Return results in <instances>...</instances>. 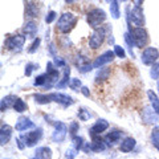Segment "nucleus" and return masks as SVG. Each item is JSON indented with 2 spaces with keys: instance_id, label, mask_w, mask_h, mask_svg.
I'll list each match as a JSON object with an SVG mask.
<instances>
[{
  "instance_id": "obj_48",
  "label": "nucleus",
  "mask_w": 159,
  "mask_h": 159,
  "mask_svg": "<svg viewBox=\"0 0 159 159\" xmlns=\"http://www.w3.org/2000/svg\"><path fill=\"white\" fill-rule=\"evenodd\" d=\"M158 84H159V82H158Z\"/></svg>"
},
{
  "instance_id": "obj_25",
  "label": "nucleus",
  "mask_w": 159,
  "mask_h": 159,
  "mask_svg": "<svg viewBox=\"0 0 159 159\" xmlns=\"http://www.w3.org/2000/svg\"><path fill=\"white\" fill-rule=\"evenodd\" d=\"M69 77H70V68H65V69H64L62 80L57 82V88L58 89H64V88L69 86V84H70V82H69Z\"/></svg>"
},
{
  "instance_id": "obj_35",
  "label": "nucleus",
  "mask_w": 159,
  "mask_h": 159,
  "mask_svg": "<svg viewBox=\"0 0 159 159\" xmlns=\"http://www.w3.org/2000/svg\"><path fill=\"white\" fill-rule=\"evenodd\" d=\"M36 69H39V64H33V62H28L27 66H25V76H31L33 70H36Z\"/></svg>"
},
{
  "instance_id": "obj_5",
  "label": "nucleus",
  "mask_w": 159,
  "mask_h": 159,
  "mask_svg": "<svg viewBox=\"0 0 159 159\" xmlns=\"http://www.w3.org/2000/svg\"><path fill=\"white\" fill-rule=\"evenodd\" d=\"M106 27H99L97 29H94V32L90 34V37H89V47L92 49H98L103 44L105 36H106V29H107Z\"/></svg>"
},
{
  "instance_id": "obj_24",
  "label": "nucleus",
  "mask_w": 159,
  "mask_h": 159,
  "mask_svg": "<svg viewBox=\"0 0 159 159\" xmlns=\"http://www.w3.org/2000/svg\"><path fill=\"white\" fill-rule=\"evenodd\" d=\"M34 154H36V158H39V159H51L52 158V150L47 146L39 147Z\"/></svg>"
},
{
  "instance_id": "obj_16",
  "label": "nucleus",
  "mask_w": 159,
  "mask_h": 159,
  "mask_svg": "<svg viewBox=\"0 0 159 159\" xmlns=\"http://www.w3.org/2000/svg\"><path fill=\"white\" fill-rule=\"evenodd\" d=\"M23 32H24V36L27 39H33L37 33V23L33 21V20H29V21L25 23V25L23 28Z\"/></svg>"
},
{
  "instance_id": "obj_17",
  "label": "nucleus",
  "mask_w": 159,
  "mask_h": 159,
  "mask_svg": "<svg viewBox=\"0 0 159 159\" xmlns=\"http://www.w3.org/2000/svg\"><path fill=\"white\" fill-rule=\"evenodd\" d=\"M34 126V123L27 117H20L16 121V125H15V129L17 131H25L28 129H32Z\"/></svg>"
},
{
  "instance_id": "obj_22",
  "label": "nucleus",
  "mask_w": 159,
  "mask_h": 159,
  "mask_svg": "<svg viewBox=\"0 0 159 159\" xmlns=\"http://www.w3.org/2000/svg\"><path fill=\"white\" fill-rule=\"evenodd\" d=\"M16 99H17V98L15 97V96H12V94H9V96L4 97V98L2 99V105H0V110H2V111H6L7 109L13 107L15 102H16Z\"/></svg>"
},
{
  "instance_id": "obj_33",
  "label": "nucleus",
  "mask_w": 159,
  "mask_h": 159,
  "mask_svg": "<svg viewBox=\"0 0 159 159\" xmlns=\"http://www.w3.org/2000/svg\"><path fill=\"white\" fill-rule=\"evenodd\" d=\"M69 88H70L72 90L78 92L80 89L82 88V86H81V80H78V78H72L70 84H69Z\"/></svg>"
},
{
  "instance_id": "obj_37",
  "label": "nucleus",
  "mask_w": 159,
  "mask_h": 159,
  "mask_svg": "<svg viewBox=\"0 0 159 159\" xmlns=\"http://www.w3.org/2000/svg\"><path fill=\"white\" fill-rule=\"evenodd\" d=\"M40 43H41V40H40V37H36L33 40V43L31 44V47H29V49H28V52L29 53H34L39 49V47H40Z\"/></svg>"
},
{
  "instance_id": "obj_32",
  "label": "nucleus",
  "mask_w": 159,
  "mask_h": 159,
  "mask_svg": "<svg viewBox=\"0 0 159 159\" xmlns=\"http://www.w3.org/2000/svg\"><path fill=\"white\" fill-rule=\"evenodd\" d=\"M13 110H15V111H17V113L25 111V110H27V103L24 102L21 98H17V99H16V102H15V105H13Z\"/></svg>"
},
{
  "instance_id": "obj_6",
  "label": "nucleus",
  "mask_w": 159,
  "mask_h": 159,
  "mask_svg": "<svg viewBox=\"0 0 159 159\" xmlns=\"http://www.w3.org/2000/svg\"><path fill=\"white\" fill-rule=\"evenodd\" d=\"M159 58V51L157 48L154 47H148V48H145L143 52L141 54V60L145 65H155L157 61Z\"/></svg>"
},
{
  "instance_id": "obj_3",
  "label": "nucleus",
  "mask_w": 159,
  "mask_h": 159,
  "mask_svg": "<svg viewBox=\"0 0 159 159\" xmlns=\"http://www.w3.org/2000/svg\"><path fill=\"white\" fill-rule=\"evenodd\" d=\"M129 33H130V36L137 48H145L148 44V41H150L148 33L145 28H138V27L131 28V29H129Z\"/></svg>"
},
{
  "instance_id": "obj_27",
  "label": "nucleus",
  "mask_w": 159,
  "mask_h": 159,
  "mask_svg": "<svg viewBox=\"0 0 159 159\" xmlns=\"http://www.w3.org/2000/svg\"><path fill=\"white\" fill-rule=\"evenodd\" d=\"M110 76V68H101V70H98L97 76H96V82H101V81H105V80L109 78Z\"/></svg>"
},
{
  "instance_id": "obj_13",
  "label": "nucleus",
  "mask_w": 159,
  "mask_h": 159,
  "mask_svg": "<svg viewBox=\"0 0 159 159\" xmlns=\"http://www.w3.org/2000/svg\"><path fill=\"white\" fill-rule=\"evenodd\" d=\"M74 64H76V66L78 68V70L81 73H86V72H90L92 68H93V64H90V60L88 57L82 56V54H78L74 60Z\"/></svg>"
},
{
  "instance_id": "obj_9",
  "label": "nucleus",
  "mask_w": 159,
  "mask_h": 159,
  "mask_svg": "<svg viewBox=\"0 0 159 159\" xmlns=\"http://www.w3.org/2000/svg\"><path fill=\"white\" fill-rule=\"evenodd\" d=\"M68 133V127L64 122H56L54 123V130L52 133V141L56 143H61L66 137Z\"/></svg>"
},
{
  "instance_id": "obj_44",
  "label": "nucleus",
  "mask_w": 159,
  "mask_h": 159,
  "mask_svg": "<svg viewBox=\"0 0 159 159\" xmlns=\"http://www.w3.org/2000/svg\"><path fill=\"white\" fill-rule=\"evenodd\" d=\"M16 143H17V146H19L20 150H23V148L25 147V145H24L23 141H21V139H20V138H17V139H16Z\"/></svg>"
},
{
  "instance_id": "obj_4",
  "label": "nucleus",
  "mask_w": 159,
  "mask_h": 159,
  "mask_svg": "<svg viewBox=\"0 0 159 159\" xmlns=\"http://www.w3.org/2000/svg\"><path fill=\"white\" fill-rule=\"evenodd\" d=\"M135 4H138V6L133 7L131 11L127 7V20H129V23L131 20L138 28H142L145 25V13H143L142 7L139 6V4H142V2H135Z\"/></svg>"
},
{
  "instance_id": "obj_20",
  "label": "nucleus",
  "mask_w": 159,
  "mask_h": 159,
  "mask_svg": "<svg viewBox=\"0 0 159 159\" xmlns=\"http://www.w3.org/2000/svg\"><path fill=\"white\" fill-rule=\"evenodd\" d=\"M39 15V7L34 2H25V16L29 19H34Z\"/></svg>"
},
{
  "instance_id": "obj_31",
  "label": "nucleus",
  "mask_w": 159,
  "mask_h": 159,
  "mask_svg": "<svg viewBox=\"0 0 159 159\" xmlns=\"http://www.w3.org/2000/svg\"><path fill=\"white\" fill-rule=\"evenodd\" d=\"M110 13L113 19H119L121 16V11H119V3L118 2H111L110 3Z\"/></svg>"
},
{
  "instance_id": "obj_38",
  "label": "nucleus",
  "mask_w": 159,
  "mask_h": 159,
  "mask_svg": "<svg viewBox=\"0 0 159 159\" xmlns=\"http://www.w3.org/2000/svg\"><path fill=\"white\" fill-rule=\"evenodd\" d=\"M114 53H116V56H118L119 58H125V56H126L125 49L121 45H114Z\"/></svg>"
},
{
  "instance_id": "obj_21",
  "label": "nucleus",
  "mask_w": 159,
  "mask_h": 159,
  "mask_svg": "<svg viewBox=\"0 0 159 159\" xmlns=\"http://www.w3.org/2000/svg\"><path fill=\"white\" fill-rule=\"evenodd\" d=\"M121 137H122V131L121 130H113L105 137V142H106V145L113 146L114 143H117L119 139H121Z\"/></svg>"
},
{
  "instance_id": "obj_36",
  "label": "nucleus",
  "mask_w": 159,
  "mask_h": 159,
  "mask_svg": "<svg viewBox=\"0 0 159 159\" xmlns=\"http://www.w3.org/2000/svg\"><path fill=\"white\" fill-rule=\"evenodd\" d=\"M150 76L157 80V81H159V62H157L155 65L151 66V70H150Z\"/></svg>"
},
{
  "instance_id": "obj_11",
  "label": "nucleus",
  "mask_w": 159,
  "mask_h": 159,
  "mask_svg": "<svg viewBox=\"0 0 159 159\" xmlns=\"http://www.w3.org/2000/svg\"><path fill=\"white\" fill-rule=\"evenodd\" d=\"M109 129V122L106 119H98L97 122H94V125L90 127V130H89V134H90L92 138H96V137H99L101 135V133H103L105 130Z\"/></svg>"
},
{
  "instance_id": "obj_29",
  "label": "nucleus",
  "mask_w": 159,
  "mask_h": 159,
  "mask_svg": "<svg viewBox=\"0 0 159 159\" xmlns=\"http://www.w3.org/2000/svg\"><path fill=\"white\" fill-rule=\"evenodd\" d=\"M77 117L81 119V121L85 122L92 118V113H90V110H88V109L81 107V109H78V111H77Z\"/></svg>"
},
{
  "instance_id": "obj_10",
  "label": "nucleus",
  "mask_w": 159,
  "mask_h": 159,
  "mask_svg": "<svg viewBox=\"0 0 159 159\" xmlns=\"http://www.w3.org/2000/svg\"><path fill=\"white\" fill-rule=\"evenodd\" d=\"M49 98H51V102H57L60 105H62L64 107L73 105V98L64 93H51L49 94Z\"/></svg>"
},
{
  "instance_id": "obj_7",
  "label": "nucleus",
  "mask_w": 159,
  "mask_h": 159,
  "mask_svg": "<svg viewBox=\"0 0 159 159\" xmlns=\"http://www.w3.org/2000/svg\"><path fill=\"white\" fill-rule=\"evenodd\" d=\"M25 36L24 34H13V36L8 37L4 43V45L8 51H20L23 45L25 44Z\"/></svg>"
},
{
  "instance_id": "obj_14",
  "label": "nucleus",
  "mask_w": 159,
  "mask_h": 159,
  "mask_svg": "<svg viewBox=\"0 0 159 159\" xmlns=\"http://www.w3.org/2000/svg\"><path fill=\"white\" fill-rule=\"evenodd\" d=\"M142 119L145 123H157L159 119V116L154 111V109L151 106H146L142 110Z\"/></svg>"
},
{
  "instance_id": "obj_28",
  "label": "nucleus",
  "mask_w": 159,
  "mask_h": 159,
  "mask_svg": "<svg viewBox=\"0 0 159 159\" xmlns=\"http://www.w3.org/2000/svg\"><path fill=\"white\" fill-rule=\"evenodd\" d=\"M151 143H152V146L159 151V126L152 129V131H151Z\"/></svg>"
},
{
  "instance_id": "obj_19",
  "label": "nucleus",
  "mask_w": 159,
  "mask_h": 159,
  "mask_svg": "<svg viewBox=\"0 0 159 159\" xmlns=\"http://www.w3.org/2000/svg\"><path fill=\"white\" fill-rule=\"evenodd\" d=\"M135 143H137L135 139L131 138V137H127L121 142V145H119V150H121L122 152H130V151L134 150Z\"/></svg>"
},
{
  "instance_id": "obj_39",
  "label": "nucleus",
  "mask_w": 159,
  "mask_h": 159,
  "mask_svg": "<svg viewBox=\"0 0 159 159\" xmlns=\"http://www.w3.org/2000/svg\"><path fill=\"white\" fill-rule=\"evenodd\" d=\"M78 129H80L78 122H72L70 123V126H69V133L72 134V137H76V133L78 131Z\"/></svg>"
},
{
  "instance_id": "obj_8",
  "label": "nucleus",
  "mask_w": 159,
  "mask_h": 159,
  "mask_svg": "<svg viewBox=\"0 0 159 159\" xmlns=\"http://www.w3.org/2000/svg\"><path fill=\"white\" fill-rule=\"evenodd\" d=\"M41 137H43V129L39 127V129H36V130L24 134L20 139L23 141V143L25 145V147H33L40 141V139H41Z\"/></svg>"
},
{
  "instance_id": "obj_23",
  "label": "nucleus",
  "mask_w": 159,
  "mask_h": 159,
  "mask_svg": "<svg viewBox=\"0 0 159 159\" xmlns=\"http://www.w3.org/2000/svg\"><path fill=\"white\" fill-rule=\"evenodd\" d=\"M147 97H148V99H150V103H151V107L154 109V111L159 116V97L154 93V90H148Z\"/></svg>"
},
{
  "instance_id": "obj_45",
  "label": "nucleus",
  "mask_w": 159,
  "mask_h": 159,
  "mask_svg": "<svg viewBox=\"0 0 159 159\" xmlns=\"http://www.w3.org/2000/svg\"><path fill=\"white\" fill-rule=\"evenodd\" d=\"M49 52H51L53 56L56 54V49H54V45H53V44H49Z\"/></svg>"
},
{
  "instance_id": "obj_41",
  "label": "nucleus",
  "mask_w": 159,
  "mask_h": 159,
  "mask_svg": "<svg viewBox=\"0 0 159 159\" xmlns=\"http://www.w3.org/2000/svg\"><path fill=\"white\" fill-rule=\"evenodd\" d=\"M56 16H57V13L54 12V11H51V12H48L47 17H45V23H47V24H51V23H53V20L56 19Z\"/></svg>"
},
{
  "instance_id": "obj_15",
  "label": "nucleus",
  "mask_w": 159,
  "mask_h": 159,
  "mask_svg": "<svg viewBox=\"0 0 159 159\" xmlns=\"http://www.w3.org/2000/svg\"><path fill=\"white\" fill-rule=\"evenodd\" d=\"M11 137H12V127L7 125V123L2 125V127H0V145L2 146L7 145Z\"/></svg>"
},
{
  "instance_id": "obj_1",
  "label": "nucleus",
  "mask_w": 159,
  "mask_h": 159,
  "mask_svg": "<svg viewBox=\"0 0 159 159\" xmlns=\"http://www.w3.org/2000/svg\"><path fill=\"white\" fill-rule=\"evenodd\" d=\"M77 21H78V17L74 13H72V12L62 13L57 21V31L61 33H69L76 27Z\"/></svg>"
},
{
  "instance_id": "obj_43",
  "label": "nucleus",
  "mask_w": 159,
  "mask_h": 159,
  "mask_svg": "<svg viewBox=\"0 0 159 159\" xmlns=\"http://www.w3.org/2000/svg\"><path fill=\"white\" fill-rule=\"evenodd\" d=\"M81 93H82L85 97H90V92H89V89H88L86 86H82V88H81Z\"/></svg>"
},
{
  "instance_id": "obj_26",
  "label": "nucleus",
  "mask_w": 159,
  "mask_h": 159,
  "mask_svg": "<svg viewBox=\"0 0 159 159\" xmlns=\"http://www.w3.org/2000/svg\"><path fill=\"white\" fill-rule=\"evenodd\" d=\"M34 102L39 103V105H47V103L51 102V98H49V94H43V93H37L33 96Z\"/></svg>"
},
{
  "instance_id": "obj_42",
  "label": "nucleus",
  "mask_w": 159,
  "mask_h": 159,
  "mask_svg": "<svg viewBox=\"0 0 159 159\" xmlns=\"http://www.w3.org/2000/svg\"><path fill=\"white\" fill-rule=\"evenodd\" d=\"M54 66H57V68H62V66H65V61H64L62 58H60V57H54Z\"/></svg>"
},
{
  "instance_id": "obj_47",
  "label": "nucleus",
  "mask_w": 159,
  "mask_h": 159,
  "mask_svg": "<svg viewBox=\"0 0 159 159\" xmlns=\"http://www.w3.org/2000/svg\"><path fill=\"white\" fill-rule=\"evenodd\" d=\"M158 88H159V84H158Z\"/></svg>"
},
{
  "instance_id": "obj_2",
  "label": "nucleus",
  "mask_w": 159,
  "mask_h": 159,
  "mask_svg": "<svg viewBox=\"0 0 159 159\" xmlns=\"http://www.w3.org/2000/svg\"><path fill=\"white\" fill-rule=\"evenodd\" d=\"M105 20H106V12L101 8H93L86 13V21L94 29L99 28L102 23H105Z\"/></svg>"
},
{
  "instance_id": "obj_12",
  "label": "nucleus",
  "mask_w": 159,
  "mask_h": 159,
  "mask_svg": "<svg viewBox=\"0 0 159 159\" xmlns=\"http://www.w3.org/2000/svg\"><path fill=\"white\" fill-rule=\"evenodd\" d=\"M114 57H116V53H114V51H106L105 53H102L101 56H98L96 60H94L93 68H101V66L105 65V64L111 62L114 60Z\"/></svg>"
},
{
  "instance_id": "obj_40",
  "label": "nucleus",
  "mask_w": 159,
  "mask_h": 159,
  "mask_svg": "<svg viewBox=\"0 0 159 159\" xmlns=\"http://www.w3.org/2000/svg\"><path fill=\"white\" fill-rule=\"evenodd\" d=\"M76 155H77L76 148H69V150H66V152H65V158L66 159H74Z\"/></svg>"
},
{
  "instance_id": "obj_34",
  "label": "nucleus",
  "mask_w": 159,
  "mask_h": 159,
  "mask_svg": "<svg viewBox=\"0 0 159 159\" xmlns=\"http://www.w3.org/2000/svg\"><path fill=\"white\" fill-rule=\"evenodd\" d=\"M125 41H126V44H127V47L130 48V54L131 56L134 57V52H133V47L135 45V44H134V41H133V39H131V36H130V33L129 32H126L125 33Z\"/></svg>"
},
{
  "instance_id": "obj_46",
  "label": "nucleus",
  "mask_w": 159,
  "mask_h": 159,
  "mask_svg": "<svg viewBox=\"0 0 159 159\" xmlns=\"http://www.w3.org/2000/svg\"><path fill=\"white\" fill-rule=\"evenodd\" d=\"M32 159H39V158H36V157H34V158H32Z\"/></svg>"
},
{
  "instance_id": "obj_18",
  "label": "nucleus",
  "mask_w": 159,
  "mask_h": 159,
  "mask_svg": "<svg viewBox=\"0 0 159 159\" xmlns=\"http://www.w3.org/2000/svg\"><path fill=\"white\" fill-rule=\"evenodd\" d=\"M106 148V142L101 139V137H96L90 142V151L93 152H101Z\"/></svg>"
},
{
  "instance_id": "obj_30",
  "label": "nucleus",
  "mask_w": 159,
  "mask_h": 159,
  "mask_svg": "<svg viewBox=\"0 0 159 159\" xmlns=\"http://www.w3.org/2000/svg\"><path fill=\"white\" fill-rule=\"evenodd\" d=\"M72 142H73V148H76L77 151H80L81 148H84L85 146V142H84V138L76 135V137H72Z\"/></svg>"
}]
</instances>
